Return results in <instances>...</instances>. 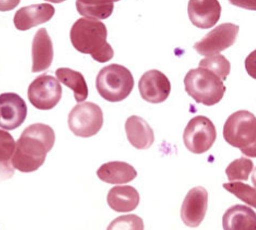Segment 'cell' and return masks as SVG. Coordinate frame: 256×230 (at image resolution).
<instances>
[{"instance_id":"obj_1","label":"cell","mask_w":256,"mask_h":230,"mask_svg":"<svg viewBox=\"0 0 256 230\" xmlns=\"http://www.w3.org/2000/svg\"><path fill=\"white\" fill-rule=\"evenodd\" d=\"M54 142L56 134L50 126L35 124L28 126L16 142L12 165L21 172L38 170L44 165Z\"/></svg>"},{"instance_id":"obj_2","label":"cell","mask_w":256,"mask_h":230,"mask_svg":"<svg viewBox=\"0 0 256 230\" xmlns=\"http://www.w3.org/2000/svg\"><path fill=\"white\" fill-rule=\"evenodd\" d=\"M108 31L105 24L98 20H78L71 28L70 38L73 47L84 54L90 55L97 62L105 64L114 56V52L107 42Z\"/></svg>"},{"instance_id":"obj_3","label":"cell","mask_w":256,"mask_h":230,"mask_svg":"<svg viewBox=\"0 0 256 230\" xmlns=\"http://www.w3.org/2000/svg\"><path fill=\"white\" fill-rule=\"evenodd\" d=\"M224 138L231 146L246 157L256 158V117L248 110H239L227 119Z\"/></svg>"},{"instance_id":"obj_4","label":"cell","mask_w":256,"mask_h":230,"mask_svg":"<svg viewBox=\"0 0 256 230\" xmlns=\"http://www.w3.org/2000/svg\"><path fill=\"white\" fill-rule=\"evenodd\" d=\"M184 86L186 93L198 104L205 106L217 105L227 90L220 78L204 68L188 71L184 78Z\"/></svg>"},{"instance_id":"obj_5","label":"cell","mask_w":256,"mask_h":230,"mask_svg":"<svg viewBox=\"0 0 256 230\" xmlns=\"http://www.w3.org/2000/svg\"><path fill=\"white\" fill-rule=\"evenodd\" d=\"M96 88L104 100L119 102L128 98L134 88L131 71L120 64H110L100 70L96 78Z\"/></svg>"},{"instance_id":"obj_6","label":"cell","mask_w":256,"mask_h":230,"mask_svg":"<svg viewBox=\"0 0 256 230\" xmlns=\"http://www.w3.org/2000/svg\"><path fill=\"white\" fill-rule=\"evenodd\" d=\"M68 124L74 136L84 138L94 136L104 124L102 108L94 102H80L71 110Z\"/></svg>"},{"instance_id":"obj_7","label":"cell","mask_w":256,"mask_h":230,"mask_svg":"<svg viewBox=\"0 0 256 230\" xmlns=\"http://www.w3.org/2000/svg\"><path fill=\"white\" fill-rule=\"evenodd\" d=\"M217 140V131L212 120L204 116L191 119L184 130L186 148L193 154H204L212 148Z\"/></svg>"},{"instance_id":"obj_8","label":"cell","mask_w":256,"mask_h":230,"mask_svg":"<svg viewBox=\"0 0 256 230\" xmlns=\"http://www.w3.org/2000/svg\"><path fill=\"white\" fill-rule=\"evenodd\" d=\"M28 100L40 110H50L62 98V88L59 80L52 76L42 74L30 84Z\"/></svg>"},{"instance_id":"obj_9","label":"cell","mask_w":256,"mask_h":230,"mask_svg":"<svg viewBox=\"0 0 256 230\" xmlns=\"http://www.w3.org/2000/svg\"><path fill=\"white\" fill-rule=\"evenodd\" d=\"M240 28L234 23H224L198 42L193 47L200 56H214L234 46Z\"/></svg>"},{"instance_id":"obj_10","label":"cell","mask_w":256,"mask_h":230,"mask_svg":"<svg viewBox=\"0 0 256 230\" xmlns=\"http://www.w3.org/2000/svg\"><path fill=\"white\" fill-rule=\"evenodd\" d=\"M208 210V192L203 186L193 188L188 193L181 208V218L184 225L198 228L203 222Z\"/></svg>"},{"instance_id":"obj_11","label":"cell","mask_w":256,"mask_h":230,"mask_svg":"<svg viewBox=\"0 0 256 230\" xmlns=\"http://www.w3.org/2000/svg\"><path fill=\"white\" fill-rule=\"evenodd\" d=\"M142 98L150 104L166 102L172 93V83L162 72L150 70L143 74L138 83Z\"/></svg>"},{"instance_id":"obj_12","label":"cell","mask_w":256,"mask_h":230,"mask_svg":"<svg viewBox=\"0 0 256 230\" xmlns=\"http://www.w3.org/2000/svg\"><path fill=\"white\" fill-rule=\"evenodd\" d=\"M28 117V106L19 95L4 93L0 96V126L2 130H16Z\"/></svg>"},{"instance_id":"obj_13","label":"cell","mask_w":256,"mask_h":230,"mask_svg":"<svg viewBox=\"0 0 256 230\" xmlns=\"http://www.w3.org/2000/svg\"><path fill=\"white\" fill-rule=\"evenodd\" d=\"M188 12L193 26L208 30L220 20L222 6L218 0H190Z\"/></svg>"},{"instance_id":"obj_14","label":"cell","mask_w":256,"mask_h":230,"mask_svg":"<svg viewBox=\"0 0 256 230\" xmlns=\"http://www.w3.org/2000/svg\"><path fill=\"white\" fill-rule=\"evenodd\" d=\"M54 12L56 10L50 4H32L21 8L14 16V26L19 31H28L40 24L50 22Z\"/></svg>"},{"instance_id":"obj_15","label":"cell","mask_w":256,"mask_h":230,"mask_svg":"<svg viewBox=\"0 0 256 230\" xmlns=\"http://www.w3.org/2000/svg\"><path fill=\"white\" fill-rule=\"evenodd\" d=\"M32 60L33 74L48 70L54 62V45L46 28L38 30L34 36Z\"/></svg>"},{"instance_id":"obj_16","label":"cell","mask_w":256,"mask_h":230,"mask_svg":"<svg viewBox=\"0 0 256 230\" xmlns=\"http://www.w3.org/2000/svg\"><path fill=\"white\" fill-rule=\"evenodd\" d=\"M126 132L128 140L136 150H148L155 142V134L150 126L138 116H132L126 120Z\"/></svg>"},{"instance_id":"obj_17","label":"cell","mask_w":256,"mask_h":230,"mask_svg":"<svg viewBox=\"0 0 256 230\" xmlns=\"http://www.w3.org/2000/svg\"><path fill=\"white\" fill-rule=\"evenodd\" d=\"M141 196L136 189L130 186H114L109 191L107 202L110 208L117 213H129L138 206Z\"/></svg>"},{"instance_id":"obj_18","label":"cell","mask_w":256,"mask_h":230,"mask_svg":"<svg viewBox=\"0 0 256 230\" xmlns=\"http://www.w3.org/2000/svg\"><path fill=\"white\" fill-rule=\"evenodd\" d=\"M98 178L109 184H129L138 177L133 166L124 162H110L104 164L97 170Z\"/></svg>"},{"instance_id":"obj_19","label":"cell","mask_w":256,"mask_h":230,"mask_svg":"<svg viewBox=\"0 0 256 230\" xmlns=\"http://www.w3.org/2000/svg\"><path fill=\"white\" fill-rule=\"evenodd\" d=\"M224 230H256V213L244 205H234L222 217Z\"/></svg>"},{"instance_id":"obj_20","label":"cell","mask_w":256,"mask_h":230,"mask_svg":"<svg viewBox=\"0 0 256 230\" xmlns=\"http://www.w3.org/2000/svg\"><path fill=\"white\" fill-rule=\"evenodd\" d=\"M120 0H76L78 12L86 19L106 20L112 14L114 2Z\"/></svg>"},{"instance_id":"obj_21","label":"cell","mask_w":256,"mask_h":230,"mask_svg":"<svg viewBox=\"0 0 256 230\" xmlns=\"http://www.w3.org/2000/svg\"><path fill=\"white\" fill-rule=\"evenodd\" d=\"M56 76L64 86L73 90L78 102H83L88 98V88L82 74L69 68H60L56 71Z\"/></svg>"},{"instance_id":"obj_22","label":"cell","mask_w":256,"mask_h":230,"mask_svg":"<svg viewBox=\"0 0 256 230\" xmlns=\"http://www.w3.org/2000/svg\"><path fill=\"white\" fill-rule=\"evenodd\" d=\"M0 143H2V179L14 177V167L12 165V158L16 152V144L14 138H12L8 132L2 129L0 131Z\"/></svg>"},{"instance_id":"obj_23","label":"cell","mask_w":256,"mask_h":230,"mask_svg":"<svg viewBox=\"0 0 256 230\" xmlns=\"http://www.w3.org/2000/svg\"><path fill=\"white\" fill-rule=\"evenodd\" d=\"M254 168V164L251 160L248 157H242V158L236 160L234 162L226 169V174L229 181H246L248 180L250 174H252Z\"/></svg>"},{"instance_id":"obj_24","label":"cell","mask_w":256,"mask_h":230,"mask_svg":"<svg viewBox=\"0 0 256 230\" xmlns=\"http://www.w3.org/2000/svg\"><path fill=\"white\" fill-rule=\"evenodd\" d=\"M200 68H204L212 71V74H215L217 76L220 78L222 81L227 80L231 71L230 62L222 55L210 56L208 58L200 60Z\"/></svg>"},{"instance_id":"obj_25","label":"cell","mask_w":256,"mask_h":230,"mask_svg":"<svg viewBox=\"0 0 256 230\" xmlns=\"http://www.w3.org/2000/svg\"><path fill=\"white\" fill-rule=\"evenodd\" d=\"M224 188L231 194H234L242 202L246 203L250 206L256 208V189L246 184L241 182H229L224 184Z\"/></svg>"},{"instance_id":"obj_26","label":"cell","mask_w":256,"mask_h":230,"mask_svg":"<svg viewBox=\"0 0 256 230\" xmlns=\"http://www.w3.org/2000/svg\"><path fill=\"white\" fill-rule=\"evenodd\" d=\"M109 230L112 229H144V222L136 215H126L118 217L108 227Z\"/></svg>"},{"instance_id":"obj_27","label":"cell","mask_w":256,"mask_h":230,"mask_svg":"<svg viewBox=\"0 0 256 230\" xmlns=\"http://www.w3.org/2000/svg\"><path fill=\"white\" fill-rule=\"evenodd\" d=\"M246 69L248 74L256 80V50L250 54L246 59Z\"/></svg>"},{"instance_id":"obj_28","label":"cell","mask_w":256,"mask_h":230,"mask_svg":"<svg viewBox=\"0 0 256 230\" xmlns=\"http://www.w3.org/2000/svg\"><path fill=\"white\" fill-rule=\"evenodd\" d=\"M229 2L238 8L256 11V0H229Z\"/></svg>"},{"instance_id":"obj_29","label":"cell","mask_w":256,"mask_h":230,"mask_svg":"<svg viewBox=\"0 0 256 230\" xmlns=\"http://www.w3.org/2000/svg\"><path fill=\"white\" fill-rule=\"evenodd\" d=\"M21 0H0V11L8 12L16 9L20 4Z\"/></svg>"},{"instance_id":"obj_30","label":"cell","mask_w":256,"mask_h":230,"mask_svg":"<svg viewBox=\"0 0 256 230\" xmlns=\"http://www.w3.org/2000/svg\"><path fill=\"white\" fill-rule=\"evenodd\" d=\"M47 2H52V4H62L66 0H45Z\"/></svg>"},{"instance_id":"obj_31","label":"cell","mask_w":256,"mask_h":230,"mask_svg":"<svg viewBox=\"0 0 256 230\" xmlns=\"http://www.w3.org/2000/svg\"><path fill=\"white\" fill-rule=\"evenodd\" d=\"M252 182H253V184L256 186V168H255V170H254L253 176H252Z\"/></svg>"}]
</instances>
